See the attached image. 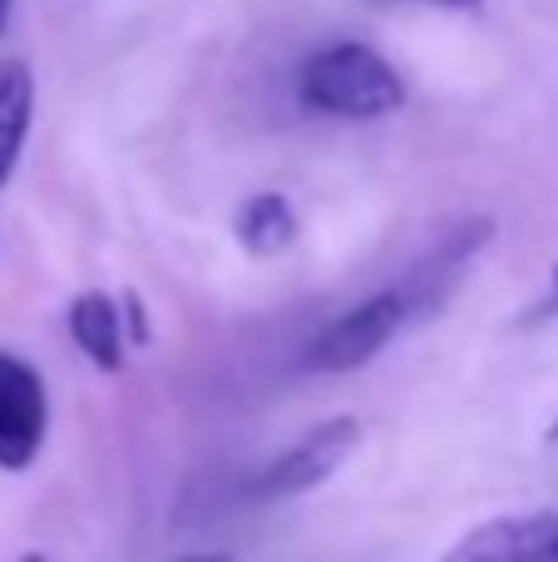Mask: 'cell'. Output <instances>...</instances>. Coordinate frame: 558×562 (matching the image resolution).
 I'll return each mask as SVG.
<instances>
[{"label": "cell", "mask_w": 558, "mask_h": 562, "mask_svg": "<svg viewBox=\"0 0 558 562\" xmlns=\"http://www.w3.org/2000/svg\"><path fill=\"white\" fill-rule=\"evenodd\" d=\"M297 89H302L306 109H322L336 119H381L405 104V79L386 65V55H376L371 45H356V40L316 49L302 65Z\"/></svg>", "instance_id": "1"}, {"label": "cell", "mask_w": 558, "mask_h": 562, "mask_svg": "<svg viewBox=\"0 0 558 562\" xmlns=\"http://www.w3.org/2000/svg\"><path fill=\"white\" fill-rule=\"evenodd\" d=\"M405 321H415L411 296L405 286H386L376 296H366L361 306H351L346 316H336L322 336L306 346V366L322 370V375H342V370H361L366 360H376L395 336H401Z\"/></svg>", "instance_id": "2"}, {"label": "cell", "mask_w": 558, "mask_h": 562, "mask_svg": "<svg viewBox=\"0 0 558 562\" xmlns=\"http://www.w3.org/2000/svg\"><path fill=\"white\" fill-rule=\"evenodd\" d=\"M49 429V395L35 366L0 350V469H25Z\"/></svg>", "instance_id": "3"}, {"label": "cell", "mask_w": 558, "mask_h": 562, "mask_svg": "<svg viewBox=\"0 0 558 562\" xmlns=\"http://www.w3.org/2000/svg\"><path fill=\"white\" fill-rule=\"evenodd\" d=\"M356 445H361V425H356L351 415H336V419H326V425H316L312 435H302L292 449H282V454L267 464L257 488L272 498L306 494V488L326 484V479L356 454Z\"/></svg>", "instance_id": "4"}, {"label": "cell", "mask_w": 558, "mask_h": 562, "mask_svg": "<svg viewBox=\"0 0 558 562\" xmlns=\"http://www.w3.org/2000/svg\"><path fill=\"white\" fill-rule=\"evenodd\" d=\"M445 562H558V508L490 518L470 528Z\"/></svg>", "instance_id": "5"}, {"label": "cell", "mask_w": 558, "mask_h": 562, "mask_svg": "<svg viewBox=\"0 0 558 562\" xmlns=\"http://www.w3.org/2000/svg\"><path fill=\"white\" fill-rule=\"evenodd\" d=\"M490 237H494V223H490V217H475V223H465L460 233H450V243L435 247V252L411 272V281H401L405 296H411L415 316L435 311L455 286H460V277L475 267V257L484 252V243H490Z\"/></svg>", "instance_id": "6"}, {"label": "cell", "mask_w": 558, "mask_h": 562, "mask_svg": "<svg viewBox=\"0 0 558 562\" xmlns=\"http://www.w3.org/2000/svg\"><path fill=\"white\" fill-rule=\"evenodd\" d=\"M69 340H75L99 370L124 366V326H119V306L104 291H85V296L69 306Z\"/></svg>", "instance_id": "7"}, {"label": "cell", "mask_w": 558, "mask_h": 562, "mask_svg": "<svg viewBox=\"0 0 558 562\" xmlns=\"http://www.w3.org/2000/svg\"><path fill=\"white\" fill-rule=\"evenodd\" d=\"M35 114V79L25 59H0V183L10 178Z\"/></svg>", "instance_id": "8"}, {"label": "cell", "mask_w": 558, "mask_h": 562, "mask_svg": "<svg viewBox=\"0 0 558 562\" xmlns=\"http://www.w3.org/2000/svg\"><path fill=\"white\" fill-rule=\"evenodd\" d=\"M237 243L253 257H277L297 243V213L282 193H257L237 213Z\"/></svg>", "instance_id": "9"}, {"label": "cell", "mask_w": 558, "mask_h": 562, "mask_svg": "<svg viewBox=\"0 0 558 562\" xmlns=\"http://www.w3.org/2000/svg\"><path fill=\"white\" fill-rule=\"evenodd\" d=\"M435 5H450V10H475L480 0H435Z\"/></svg>", "instance_id": "10"}, {"label": "cell", "mask_w": 558, "mask_h": 562, "mask_svg": "<svg viewBox=\"0 0 558 562\" xmlns=\"http://www.w3.org/2000/svg\"><path fill=\"white\" fill-rule=\"evenodd\" d=\"M10 5H15V0H0V35H5V25H10Z\"/></svg>", "instance_id": "11"}, {"label": "cell", "mask_w": 558, "mask_h": 562, "mask_svg": "<svg viewBox=\"0 0 558 562\" xmlns=\"http://www.w3.org/2000/svg\"><path fill=\"white\" fill-rule=\"evenodd\" d=\"M183 562H233V558H223V553H203V558H183Z\"/></svg>", "instance_id": "12"}, {"label": "cell", "mask_w": 558, "mask_h": 562, "mask_svg": "<svg viewBox=\"0 0 558 562\" xmlns=\"http://www.w3.org/2000/svg\"><path fill=\"white\" fill-rule=\"evenodd\" d=\"M549 311H558V267H554V296H549Z\"/></svg>", "instance_id": "13"}, {"label": "cell", "mask_w": 558, "mask_h": 562, "mask_svg": "<svg viewBox=\"0 0 558 562\" xmlns=\"http://www.w3.org/2000/svg\"><path fill=\"white\" fill-rule=\"evenodd\" d=\"M25 562H45V558H40V553H30V558H25Z\"/></svg>", "instance_id": "14"}]
</instances>
